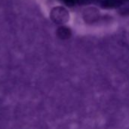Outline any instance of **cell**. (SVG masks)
<instances>
[{"label": "cell", "mask_w": 129, "mask_h": 129, "mask_svg": "<svg viewBox=\"0 0 129 129\" xmlns=\"http://www.w3.org/2000/svg\"><path fill=\"white\" fill-rule=\"evenodd\" d=\"M65 17H66L65 11H63L62 8H55L51 12V18L56 22H58V23L63 22Z\"/></svg>", "instance_id": "obj_1"}]
</instances>
